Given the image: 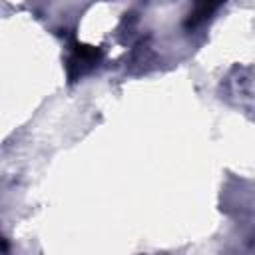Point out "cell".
I'll use <instances>...</instances> for the list:
<instances>
[{"label":"cell","instance_id":"1","mask_svg":"<svg viewBox=\"0 0 255 255\" xmlns=\"http://www.w3.org/2000/svg\"><path fill=\"white\" fill-rule=\"evenodd\" d=\"M100 58H102L100 48L86 46V44H78V46L74 48L72 58H70V76L74 74V70H78V72L82 74L86 68H92L94 64H98Z\"/></svg>","mask_w":255,"mask_h":255},{"label":"cell","instance_id":"2","mask_svg":"<svg viewBox=\"0 0 255 255\" xmlns=\"http://www.w3.org/2000/svg\"><path fill=\"white\" fill-rule=\"evenodd\" d=\"M225 0H195L191 12L187 14V20H185V26L187 28H195L199 26L201 22H205Z\"/></svg>","mask_w":255,"mask_h":255}]
</instances>
